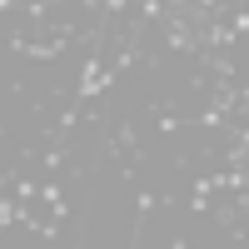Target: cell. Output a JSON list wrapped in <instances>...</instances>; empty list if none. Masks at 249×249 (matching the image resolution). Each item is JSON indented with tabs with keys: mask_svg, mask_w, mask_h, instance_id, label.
I'll list each match as a JSON object with an SVG mask.
<instances>
[{
	"mask_svg": "<svg viewBox=\"0 0 249 249\" xmlns=\"http://www.w3.org/2000/svg\"><path fill=\"white\" fill-rule=\"evenodd\" d=\"M150 210H155V190H135V230H130V244L144 239V219H150Z\"/></svg>",
	"mask_w": 249,
	"mask_h": 249,
	"instance_id": "obj_2",
	"label": "cell"
},
{
	"mask_svg": "<svg viewBox=\"0 0 249 249\" xmlns=\"http://www.w3.org/2000/svg\"><path fill=\"white\" fill-rule=\"evenodd\" d=\"M214 190H224V175H195L190 210H195V214H204V210H210V195H214Z\"/></svg>",
	"mask_w": 249,
	"mask_h": 249,
	"instance_id": "obj_1",
	"label": "cell"
},
{
	"mask_svg": "<svg viewBox=\"0 0 249 249\" xmlns=\"http://www.w3.org/2000/svg\"><path fill=\"white\" fill-rule=\"evenodd\" d=\"M65 40L70 35H55V40H30L20 55H30V60H55V55H65Z\"/></svg>",
	"mask_w": 249,
	"mask_h": 249,
	"instance_id": "obj_3",
	"label": "cell"
},
{
	"mask_svg": "<svg viewBox=\"0 0 249 249\" xmlns=\"http://www.w3.org/2000/svg\"><path fill=\"white\" fill-rule=\"evenodd\" d=\"M15 214H20V204L5 199V190H0V230H5V224H15Z\"/></svg>",
	"mask_w": 249,
	"mask_h": 249,
	"instance_id": "obj_4",
	"label": "cell"
}]
</instances>
